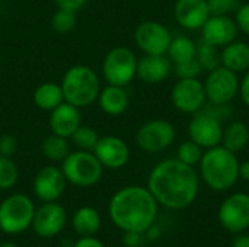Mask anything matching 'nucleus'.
<instances>
[{"instance_id": "obj_29", "label": "nucleus", "mask_w": 249, "mask_h": 247, "mask_svg": "<svg viewBox=\"0 0 249 247\" xmlns=\"http://www.w3.org/2000/svg\"><path fill=\"white\" fill-rule=\"evenodd\" d=\"M73 144L79 148V150H86V151H93L98 140H99V134L88 125H80L74 134L70 137Z\"/></svg>"}, {"instance_id": "obj_32", "label": "nucleus", "mask_w": 249, "mask_h": 247, "mask_svg": "<svg viewBox=\"0 0 249 247\" xmlns=\"http://www.w3.org/2000/svg\"><path fill=\"white\" fill-rule=\"evenodd\" d=\"M204 148L200 147L197 143H194L193 140H187L184 141L177 151V159L181 160L182 163L188 165V166H196L200 163L201 157H203V151Z\"/></svg>"}, {"instance_id": "obj_40", "label": "nucleus", "mask_w": 249, "mask_h": 247, "mask_svg": "<svg viewBox=\"0 0 249 247\" xmlns=\"http://www.w3.org/2000/svg\"><path fill=\"white\" fill-rule=\"evenodd\" d=\"M74 247H105L104 243L98 239H95L93 236L89 237H80V240L76 242Z\"/></svg>"}, {"instance_id": "obj_37", "label": "nucleus", "mask_w": 249, "mask_h": 247, "mask_svg": "<svg viewBox=\"0 0 249 247\" xmlns=\"http://www.w3.org/2000/svg\"><path fill=\"white\" fill-rule=\"evenodd\" d=\"M18 150V141L13 135L4 134L0 137V156L12 157Z\"/></svg>"}, {"instance_id": "obj_41", "label": "nucleus", "mask_w": 249, "mask_h": 247, "mask_svg": "<svg viewBox=\"0 0 249 247\" xmlns=\"http://www.w3.org/2000/svg\"><path fill=\"white\" fill-rule=\"evenodd\" d=\"M142 240V233H125V245L128 247H137Z\"/></svg>"}, {"instance_id": "obj_1", "label": "nucleus", "mask_w": 249, "mask_h": 247, "mask_svg": "<svg viewBox=\"0 0 249 247\" xmlns=\"http://www.w3.org/2000/svg\"><path fill=\"white\" fill-rule=\"evenodd\" d=\"M147 189L158 204L169 210H184L196 201L200 181L194 166H188L178 159H166L152 169Z\"/></svg>"}, {"instance_id": "obj_22", "label": "nucleus", "mask_w": 249, "mask_h": 247, "mask_svg": "<svg viewBox=\"0 0 249 247\" xmlns=\"http://www.w3.org/2000/svg\"><path fill=\"white\" fill-rule=\"evenodd\" d=\"M220 66L235 71L245 73L249 70V44L245 41H233L222 48Z\"/></svg>"}, {"instance_id": "obj_30", "label": "nucleus", "mask_w": 249, "mask_h": 247, "mask_svg": "<svg viewBox=\"0 0 249 247\" xmlns=\"http://www.w3.org/2000/svg\"><path fill=\"white\" fill-rule=\"evenodd\" d=\"M76 23H77L76 12H71L67 9L57 7V10L54 12L53 17H51V28L57 33H67V32L73 31Z\"/></svg>"}, {"instance_id": "obj_34", "label": "nucleus", "mask_w": 249, "mask_h": 247, "mask_svg": "<svg viewBox=\"0 0 249 247\" xmlns=\"http://www.w3.org/2000/svg\"><path fill=\"white\" fill-rule=\"evenodd\" d=\"M172 71L178 79H198V76L203 73V68L200 67L198 61L193 58L185 63L172 64Z\"/></svg>"}, {"instance_id": "obj_6", "label": "nucleus", "mask_w": 249, "mask_h": 247, "mask_svg": "<svg viewBox=\"0 0 249 247\" xmlns=\"http://www.w3.org/2000/svg\"><path fill=\"white\" fill-rule=\"evenodd\" d=\"M35 205L22 194H13L0 204V230L7 234H19L32 226Z\"/></svg>"}, {"instance_id": "obj_13", "label": "nucleus", "mask_w": 249, "mask_h": 247, "mask_svg": "<svg viewBox=\"0 0 249 247\" xmlns=\"http://www.w3.org/2000/svg\"><path fill=\"white\" fill-rule=\"evenodd\" d=\"M223 135V125L222 122L201 109L200 112L194 114L191 121L188 122V137L194 143H197L204 150L220 146Z\"/></svg>"}, {"instance_id": "obj_38", "label": "nucleus", "mask_w": 249, "mask_h": 247, "mask_svg": "<svg viewBox=\"0 0 249 247\" xmlns=\"http://www.w3.org/2000/svg\"><path fill=\"white\" fill-rule=\"evenodd\" d=\"M55 1V6L60 7V9H67V10H71V12H79L82 7L86 6L88 0H54Z\"/></svg>"}, {"instance_id": "obj_44", "label": "nucleus", "mask_w": 249, "mask_h": 247, "mask_svg": "<svg viewBox=\"0 0 249 247\" xmlns=\"http://www.w3.org/2000/svg\"><path fill=\"white\" fill-rule=\"evenodd\" d=\"M0 247H18L15 243H12V242H6V243H1Z\"/></svg>"}, {"instance_id": "obj_31", "label": "nucleus", "mask_w": 249, "mask_h": 247, "mask_svg": "<svg viewBox=\"0 0 249 247\" xmlns=\"http://www.w3.org/2000/svg\"><path fill=\"white\" fill-rule=\"evenodd\" d=\"M19 178L18 167L12 157L0 156V189L6 191L16 185Z\"/></svg>"}, {"instance_id": "obj_23", "label": "nucleus", "mask_w": 249, "mask_h": 247, "mask_svg": "<svg viewBox=\"0 0 249 247\" xmlns=\"http://www.w3.org/2000/svg\"><path fill=\"white\" fill-rule=\"evenodd\" d=\"M34 102L41 111L45 112L54 111L58 105L64 102V95L60 83H54V82L41 83L34 92Z\"/></svg>"}, {"instance_id": "obj_10", "label": "nucleus", "mask_w": 249, "mask_h": 247, "mask_svg": "<svg viewBox=\"0 0 249 247\" xmlns=\"http://www.w3.org/2000/svg\"><path fill=\"white\" fill-rule=\"evenodd\" d=\"M168 26L158 20H144L137 25L134 31L136 45L147 55H163L172 41Z\"/></svg>"}, {"instance_id": "obj_16", "label": "nucleus", "mask_w": 249, "mask_h": 247, "mask_svg": "<svg viewBox=\"0 0 249 247\" xmlns=\"http://www.w3.org/2000/svg\"><path fill=\"white\" fill-rule=\"evenodd\" d=\"M93 154L98 157L101 165L107 169H121L130 160V148L127 143L117 135L99 137Z\"/></svg>"}, {"instance_id": "obj_45", "label": "nucleus", "mask_w": 249, "mask_h": 247, "mask_svg": "<svg viewBox=\"0 0 249 247\" xmlns=\"http://www.w3.org/2000/svg\"><path fill=\"white\" fill-rule=\"evenodd\" d=\"M0 60H1V52H0Z\"/></svg>"}, {"instance_id": "obj_24", "label": "nucleus", "mask_w": 249, "mask_h": 247, "mask_svg": "<svg viewBox=\"0 0 249 247\" xmlns=\"http://www.w3.org/2000/svg\"><path fill=\"white\" fill-rule=\"evenodd\" d=\"M249 144V127L242 121H232L223 127L222 146L232 153L242 151Z\"/></svg>"}, {"instance_id": "obj_42", "label": "nucleus", "mask_w": 249, "mask_h": 247, "mask_svg": "<svg viewBox=\"0 0 249 247\" xmlns=\"http://www.w3.org/2000/svg\"><path fill=\"white\" fill-rule=\"evenodd\" d=\"M232 247H249V234H244V233H239L233 243H232Z\"/></svg>"}, {"instance_id": "obj_14", "label": "nucleus", "mask_w": 249, "mask_h": 247, "mask_svg": "<svg viewBox=\"0 0 249 247\" xmlns=\"http://www.w3.org/2000/svg\"><path fill=\"white\" fill-rule=\"evenodd\" d=\"M67 214L63 205L57 201L44 202L38 210H35V215L32 220V227L39 237L50 239L57 236L66 226Z\"/></svg>"}, {"instance_id": "obj_4", "label": "nucleus", "mask_w": 249, "mask_h": 247, "mask_svg": "<svg viewBox=\"0 0 249 247\" xmlns=\"http://www.w3.org/2000/svg\"><path fill=\"white\" fill-rule=\"evenodd\" d=\"M60 86L63 89L64 100L77 108H86L96 102L101 92L98 73L83 64L70 67L64 73Z\"/></svg>"}, {"instance_id": "obj_3", "label": "nucleus", "mask_w": 249, "mask_h": 247, "mask_svg": "<svg viewBox=\"0 0 249 247\" xmlns=\"http://www.w3.org/2000/svg\"><path fill=\"white\" fill-rule=\"evenodd\" d=\"M198 165L203 181L213 191H228L239 179V159L222 144L207 148Z\"/></svg>"}, {"instance_id": "obj_46", "label": "nucleus", "mask_w": 249, "mask_h": 247, "mask_svg": "<svg viewBox=\"0 0 249 247\" xmlns=\"http://www.w3.org/2000/svg\"><path fill=\"white\" fill-rule=\"evenodd\" d=\"M0 7H1V3H0Z\"/></svg>"}, {"instance_id": "obj_11", "label": "nucleus", "mask_w": 249, "mask_h": 247, "mask_svg": "<svg viewBox=\"0 0 249 247\" xmlns=\"http://www.w3.org/2000/svg\"><path fill=\"white\" fill-rule=\"evenodd\" d=\"M171 100L175 109L182 114L194 115L200 112L207 103L203 82L198 79H178L172 87Z\"/></svg>"}, {"instance_id": "obj_7", "label": "nucleus", "mask_w": 249, "mask_h": 247, "mask_svg": "<svg viewBox=\"0 0 249 247\" xmlns=\"http://www.w3.org/2000/svg\"><path fill=\"white\" fill-rule=\"evenodd\" d=\"M137 61L134 51L127 47L109 49L102 63V74L108 84L128 86L137 77Z\"/></svg>"}, {"instance_id": "obj_43", "label": "nucleus", "mask_w": 249, "mask_h": 247, "mask_svg": "<svg viewBox=\"0 0 249 247\" xmlns=\"http://www.w3.org/2000/svg\"><path fill=\"white\" fill-rule=\"evenodd\" d=\"M239 178L245 182H249V160L239 163Z\"/></svg>"}, {"instance_id": "obj_17", "label": "nucleus", "mask_w": 249, "mask_h": 247, "mask_svg": "<svg viewBox=\"0 0 249 247\" xmlns=\"http://www.w3.org/2000/svg\"><path fill=\"white\" fill-rule=\"evenodd\" d=\"M201 33H203L201 38L204 41H207L209 44L217 48H223L236 39L239 29L233 17L210 15V17L201 28Z\"/></svg>"}, {"instance_id": "obj_39", "label": "nucleus", "mask_w": 249, "mask_h": 247, "mask_svg": "<svg viewBox=\"0 0 249 247\" xmlns=\"http://www.w3.org/2000/svg\"><path fill=\"white\" fill-rule=\"evenodd\" d=\"M239 96H241L242 102L247 106H249V70L245 71V76L241 80V84H239Z\"/></svg>"}, {"instance_id": "obj_26", "label": "nucleus", "mask_w": 249, "mask_h": 247, "mask_svg": "<svg viewBox=\"0 0 249 247\" xmlns=\"http://www.w3.org/2000/svg\"><path fill=\"white\" fill-rule=\"evenodd\" d=\"M196 49H197V42L193 38L185 35H178L172 38L166 55L169 57L172 64H179L196 58Z\"/></svg>"}, {"instance_id": "obj_33", "label": "nucleus", "mask_w": 249, "mask_h": 247, "mask_svg": "<svg viewBox=\"0 0 249 247\" xmlns=\"http://www.w3.org/2000/svg\"><path fill=\"white\" fill-rule=\"evenodd\" d=\"M210 15L214 16H231L235 15L241 7L242 0H207Z\"/></svg>"}, {"instance_id": "obj_5", "label": "nucleus", "mask_w": 249, "mask_h": 247, "mask_svg": "<svg viewBox=\"0 0 249 247\" xmlns=\"http://www.w3.org/2000/svg\"><path fill=\"white\" fill-rule=\"evenodd\" d=\"M61 170L69 183L79 188H89L96 185L104 175V166L93 154V151L77 150L63 160Z\"/></svg>"}, {"instance_id": "obj_25", "label": "nucleus", "mask_w": 249, "mask_h": 247, "mask_svg": "<svg viewBox=\"0 0 249 247\" xmlns=\"http://www.w3.org/2000/svg\"><path fill=\"white\" fill-rule=\"evenodd\" d=\"M71 224L80 237H89L98 233L101 227V215L92 207H82L74 213Z\"/></svg>"}, {"instance_id": "obj_9", "label": "nucleus", "mask_w": 249, "mask_h": 247, "mask_svg": "<svg viewBox=\"0 0 249 247\" xmlns=\"http://www.w3.org/2000/svg\"><path fill=\"white\" fill-rule=\"evenodd\" d=\"M175 138V127L166 119H152L136 132V144L146 153H160L172 146Z\"/></svg>"}, {"instance_id": "obj_35", "label": "nucleus", "mask_w": 249, "mask_h": 247, "mask_svg": "<svg viewBox=\"0 0 249 247\" xmlns=\"http://www.w3.org/2000/svg\"><path fill=\"white\" fill-rule=\"evenodd\" d=\"M235 22L238 29L249 36V3H242L235 13Z\"/></svg>"}, {"instance_id": "obj_2", "label": "nucleus", "mask_w": 249, "mask_h": 247, "mask_svg": "<svg viewBox=\"0 0 249 247\" xmlns=\"http://www.w3.org/2000/svg\"><path fill=\"white\" fill-rule=\"evenodd\" d=\"M109 217L124 233L144 234L158 217V201L144 186H125L111 198Z\"/></svg>"}, {"instance_id": "obj_21", "label": "nucleus", "mask_w": 249, "mask_h": 247, "mask_svg": "<svg viewBox=\"0 0 249 247\" xmlns=\"http://www.w3.org/2000/svg\"><path fill=\"white\" fill-rule=\"evenodd\" d=\"M96 102L102 112L111 116H118L128 109L130 96L124 86L107 84L105 87H101Z\"/></svg>"}, {"instance_id": "obj_18", "label": "nucleus", "mask_w": 249, "mask_h": 247, "mask_svg": "<svg viewBox=\"0 0 249 247\" xmlns=\"http://www.w3.org/2000/svg\"><path fill=\"white\" fill-rule=\"evenodd\" d=\"M174 16L178 25L188 31H198L210 17L207 0H177Z\"/></svg>"}, {"instance_id": "obj_15", "label": "nucleus", "mask_w": 249, "mask_h": 247, "mask_svg": "<svg viewBox=\"0 0 249 247\" xmlns=\"http://www.w3.org/2000/svg\"><path fill=\"white\" fill-rule=\"evenodd\" d=\"M66 185L67 179L61 167L50 165L36 173L34 181V192L42 202H54L64 194Z\"/></svg>"}, {"instance_id": "obj_27", "label": "nucleus", "mask_w": 249, "mask_h": 247, "mask_svg": "<svg viewBox=\"0 0 249 247\" xmlns=\"http://www.w3.org/2000/svg\"><path fill=\"white\" fill-rule=\"evenodd\" d=\"M41 151L44 157H47L51 162L63 163V160L70 154V143L69 138L51 134L47 138H44L41 144Z\"/></svg>"}, {"instance_id": "obj_28", "label": "nucleus", "mask_w": 249, "mask_h": 247, "mask_svg": "<svg viewBox=\"0 0 249 247\" xmlns=\"http://www.w3.org/2000/svg\"><path fill=\"white\" fill-rule=\"evenodd\" d=\"M196 60L198 61L203 71H212L220 66V51L217 47L209 44L203 38L197 42L196 49Z\"/></svg>"}, {"instance_id": "obj_47", "label": "nucleus", "mask_w": 249, "mask_h": 247, "mask_svg": "<svg viewBox=\"0 0 249 247\" xmlns=\"http://www.w3.org/2000/svg\"><path fill=\"white\" fill-rule=\"evenodd\" d=\"M0 80H1V76H0Z\"/></svg>"}, {"instance_id": "obj_12", "label": "nucleus", "mask_w": 249, "mask_h": 247, "mask_svg": "<svg viewBox=\"0 0 249 247\" xmlns=\"http://www.w3.org/2000/svg\"><path fill=\"white\" fill-rule=\"evenodd\" d=\"M219 221L231 233L239 234L249 229V194L229 195L219 207Z\"/></svg>"}, {"instance_id": "obj_19", "label": "nucleus", "mask_w": 249, "mask_h": 247, "mask_svg": "<svg viewBox=\"0 0 249 247\" xmlns=\"http://www.w3.org/2000/svg\"><path fill=\"white\" fill-rule=\"evenodd\" d=\"M80 125H82L80 108L66 100L50 112V128L53 134L70 138Z\"/></svg>"}, {"instance_id": "obj_8", "label": "nucleus", "mask_w": 249, "mask_h": 247, "mask_svg": "<svg viewBox=\"0 0 249 247\" xmlns=\"http://www.w3.org/2000/svg\"><path fill=\"white\" fill-rule=\"evenodd\" d=\"M203 84L209 103L228 105L239 95L241 80L238 77V73L219 66L217 68L207 73Z\"/></svg>"}, {"instance_id": "obj_36", "label": "nucleus", "mask_w": 249, "mask_h": 247, "mask_svg": "<svg viewBox=\"0 0 249 247\" xmlns=\"http://www.w3.org/2000/svg\"><path fill=\"white\" fill-rule=\"evenodd\" d=\"M206 112H209L210 115H213L214 118H217L220 122H223L226 118H229V116H232V114H233V111H232V108L229 106V103L228 105H216V103H206V106L203 108Z\"/></svg>"}, {"instance_id": "obj_20", "label": "nucleus", "mask_w": 249, "mask_h": 247, "mask_svg": "<svg viewBox=\"0 0 249 247\" xmlns=\"http://www.w3.org/2000/svg\"><path fill=\"white\" fill-rule=\"evenodd\" d=\"M172 73V61L166 54L147 55L144 54L137 61V77L149 84H156L166 80Z\"/></svg>"}]
</instances>
